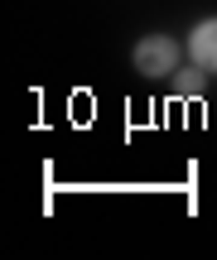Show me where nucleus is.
I'll return each instance as SVG.
<instances>
[{"label": "nucleus", "instance_id": "obj_3", "mask_svg": "<svg viewBox=\"0 0 217 260\" xmlns=\"http://www.w3.org/2000/svg\"><path fill=\"white\" fill-rule=\"evenodd\" d=\"M203 73H208V68H193V73H179V77H174V82H179V92H183V96L203 92Z\"/></svg>", "mask_w": 217, "mask_h": 260}, {"label": "nucleus", "instance_id": "obj_1", "mask_svg": "<svg viewBox=\"0 0 217 260\" xmlns=\"http://www.w3.org/2000/svg\"><path fill=\"white\" fill-rule=\"evenodd\" d=\"M179 68V44L169 34H145L135 44V73L140 77H169Z\"/></svg>", "mask_w": 217, "mask_h": 260}, {"label": "nucleus", "instance_id": "obj_2", "mask_svg": "<svg viewBox=\"0 0 217 260\" xmlns=\"http://www.w3.org/2000/svg\"><path fill=\"white\" fill-rule=\"evenodd\" d=\"M189 53H193V63H198V68L217 73V19H203V24L189 34Z\"/></svg>", "mask_w": 217, "mask_h": 260}]
</instances>
